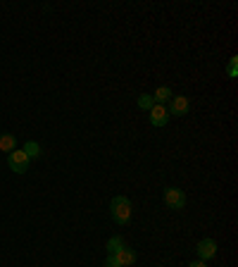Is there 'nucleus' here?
I'll return each mask as SVG.
<instances>
[{
  "label": "nucleus",
  "instance_id": "nucleus-1",
  "mask_svg": "<svg viewBox=\"0 0 238 267\" xmlns=\"http://www.w3.org/2000/svg\"><path fill=\"white\" fill-rule=\"evenodd\" d=\"M110 213L115 217V222L117 225H129L131 220V203L126 196H117V198H112V203H110Z\"/></svg>",
  "mask_w": 238,
  "mask_h": 267
},
{
  "label": "nucleus",
  "instance_id": "nucleus-2",
  "mask_svg": "<svg viewBox=\"0 0 238 267\" xmlns=\"http://www.w3.org/2000/svg\"><path fill=\"white\" fill-rule=\"evenodd\" d=\"M7 165H10L12 172L24 174V172L29 170V155H26L24 150H12L10 155H7Z\"/></svg>",
  "mask_w": 238,
  "mask_h": 267
},
{
  "label": "nucleus",
  "instance_id": "nucleus-3",
  "mask_svg": "<svg viewBox=\"0 0 238 267\" xmlns=\"http://www.w3.org/2000/svg\"><path fill=\"white\" fill-rule=\"evenodd\" d=\"M164 203L174 208V210H184L186 208V198H184V191L181 189H176V186H169L167 191H164Z\"/></svg>",
  "mask_w": 238,
  "mask_h": 267
},
{
  "label": "nucleus",
  "instance_id": "nucleus-4",
  "mask_svg": "<svg viewBox=\"0 0 238 267\" xmlns=\"http://www.w3.org/2000/svg\"><path fill=\"white\" fill-rule=\"evenodd\" d=\"M148 115H150V124H152V127H164V124H167V119H169V110H167V105L155 103V105L148 110Z\"/></svg>",
  "mask_w": 238,
  "mask_h": 267
},
{
  "label": "nucleus",
  "instance_id": "nucleus-5",
  "mask_svg": "<svg viewBox=\"0 0 238 267\" xmlns=\"http://www.w3.org/2000/svg\"><path fill=\"white\" fill-rule=\"evenodd\" d=\"M110 256L117 260V265H119V267H131L133 263H136V253H133L131 248H126V246L119 248L117 253H110Z\"/></svg>",
  "mask_w": 238,
  "mask_h": 267
},
{
  "label": "nucleus",
  "instance_id": "nucleus-6",
  "mask_svg": "<svg viewBox=\"0 0 238 267\" xmlns=\"http://www.w3.org/2000/svg\"><path fill=\"white\" fill-rule=\"evenodd\" d=\"M188 110H191V103H188V98H186V96H174V98H172V107H169V115L184 117Z\"/></svg>",
  "mask_w": 238,
  "mask_h": 267
},
{
  "label": "nucleus",
  "instance_id": "nucleus-7",
  "mask_svg": "<svg viewBox=\"0 0 238 267\" xmlns=\"http://www.w3.org/2000/svg\"><path fill=\"white\" fill-rule=\"evenodd\" d=\"M198 256L200 260H210V258L217 256V244L212 239H203V241H198Z\"/></svg>",
  "mask_w": 238,
  "mask_h": 267
},
{
  "label": "nucleus",
  "instance_id": "nucleus-8",
  "mask_svg": "<svg viewBox=\"0 0 238 267\" xmlns=\"http://www.w3.org/2000/svg\"><path fill=\"white\" fill-rule=\"evenodd\" d=\"M0 150L7 153V155H10L12 150H17V139H14V134H2V136H0Z\"/></svg>",
  "mask_w": 238,
  "mask_h": 267
},
{
  "label": "nucleus",
  "instance_id": "nucleus-9",
  "mask_svg": "<svg viewBox=\"0 0 238 267\" xmlns=\"http://www.w3.org/2000/svg\"><path fill=\"white\" fill-rule=\"evenodd\" d=\"M152 100L160 103V105H162L164 100H172V88H169V86H160V88L152 93Z\"/></svg>",
  "mask_w": 238,
  "mask_h": 267
},
{
  "label": "nucleus",
  "instance_id": "nucleus-10",
  "mask_svg": "<svg viewBox=\"0 0 238 267\" xmlns=\"http://www.w3.org/2000/svg\"><path fill=\"white\" fill-rule=\"evenodd\" d=\"M22 150L26 153V155H29V160H31V158H38V155H41V146H38L36 141H26V146H24Z\"/></svg>",
  "mask_w": 238,
  "mask_h": 267
},
{
  "label": "nucleus",
  "instance_id": "nucleus-11",
  "mask_svg": "<svg viewBox=\"0 0 238 267\" xmlns=\"http://www.w3.org/2000/svg\"><path fill=\"white\" fill-rule=\"evenodd\" d=\"M119 248H124V239L121 236H112L108 241V253H117Z\"/></svg>",
  "mask_w": 238,
  "mask_h": 267
},
{
  "label": "nucleus",
  "instance_id": "nucleus-12",
  "mask_svg": "<svg viewBox=\"0 0 238 267\" xmlns=\"http://www.w3.org/2000/svg\"><path fill=\"white\" fill-rule=\"evenodd\" d=\"M152 105H155V100H152V96H148V93H143V96H138V107H141V110H150Z\"/></svg>",
  "mask_w": 238,
  "mask_h": 267
},
{
  "label": "nucleus",
  "instance_id": "nucleus-13",
  "mask_svg": "<svg viewBox=\"0 0 238 267\" xmlns=\"http://www.w3.org/2000/svg\"><path fill=\"white\" fill-rule=\"evenodd\" d=\"M229 76H231V79L238 76V57H231V60H229Z\"/></svg>",
  "mask_w": 238,
  "mask_h": 267
},
{
  "label": "nucleus",
  "instance_id": "nucleus-14",
  "mask_svg": "<svg viewBox=\"0 0 238 267\" xmlns=\"http://www.w3.org/2000/svg\"><path fill=\"white\" fill-rule=\"evenodd\" d=\"M105 267H119V265H117V260H115V258L108 256V260H105Z\"/></svg>",
  "mask_w": 238,
  "mask_h": 267
},
{
  "label": "nucleus",
  "instance_id": "nucleus-15",
  "mask_svg": "<svg viewBox=\"0 0 238 267\" xmlns=\"http://www.w3.org/2000/svg\"><path fill=\"white\" fill-rule=\"evenodd\" d=\"M188 267H207V265H205V260H195V263H191Z\"/></svg>",
  "mask_w": 238,
  "mask_h": 267
}]
</instances>
